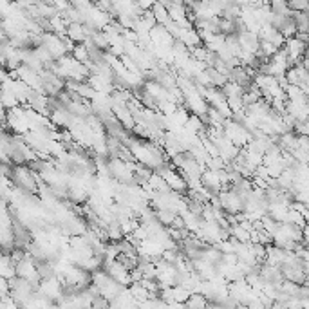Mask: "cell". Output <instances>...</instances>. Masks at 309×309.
Masks as SVG:
<instances>
[{
    "instance_id": "obj_1",
    "label": "cell",
    "mask_w": 309,
    "mask_h": 309,
    "mask_svg": "<svg viewBox=\"0 0 309 309\" xmlns=\"http://www.w3.org/2000/svg\"><path fill=\"white\" fill-rule=\"evenodd\" d=\"M11 185L15 188L22 192H28V194H36L38 192V183H36V172H34L31 167H26V165H15L13 169H9V174H7Z\"/></svg>"
},
{
    "instance_id": "obj_2",
    "label": "cell",
    "mask_w": 309,
    "mask_h": 309,
    "mask_svg": "<svg viewBox=\"0 0 309 309\" xmlns=\"http://www.w3.org/2000/svg\"><path fill=\"white\" fill-rule=\"evenodd\" d=\"M199 179H201V186L208 192L210 196H217V194L223 190V183L219 181V175H217L215 170H210V169L202 170V174Z\"/></svg>"
},
{
    "instance_id": "obj_3",
    "label": "cell",
    "mask_w": 309,
    "mask_h": 309,
    "mask_svg": "<svg viewBox=\"0 0 309 309\" xmlns=\"http://www.w3.org/2000/svg\"><path fill=\"white\" fill-rule=\"evenodd\" d=\"M163 179L172 192H177V194H181V196H185L186 192H188V185H186L185 177H183L179 172H175V169L169 170V172L163 175Z\"/></svg>"
},
{
    "instance_id": "obj_4",
    "label": "cell",
    "mask_w": 309,
    "mask_h": 309,
    "mask_svg": "<svg viewBox=\"0 0 309 309\" xmlns=\"http://www.w3.org/2000/svg\"><path fill=\"white\" fill-rule=\"evenodd\" d=\"M237 38H239V45H241L242 51H246V53H257L259 51L260 40L257 33H252V31L246 29V31L237 34Z\"/></svg>"
},
{
    "instance_id": "obj_5",
    "label": "cell",
    "mask_w": 309,
    "mask_h": 309,
    "mask_svg": "<svg viewBox=\"0 0 309 309\" xmlns=\"http://www.w3.org/2000/svg\"><path fill=\"white\" fill-rule=\"evenodd\" d=\"M65 36L69 40H73L74 44H84L85 42V33H84V24L80 22H69L67 24V31H65Z\"/></svg>"
},
{
    "instance_id": "obj_6",
    "label": "cell",
    "mask_w": 309,
    "mask_h": 309,
    "mask_svg": "<svg viewBox=\"0 0 309 309\" xmlns=\"http://www.w3.org/2000/svg\"><path fill=\"white\" fill-rule=\"evenodd\" d=\"M284 94H286L287 101H293V103H308V94H306L298 85H286V87H284Z\"/></svg>"
},
{
    "instance_id": "obj_7",
    "label": "cell",
    "mask_w": 309,
    "mask_h": 309,
    "mask_svg": "<svg viewBox=\"0 0 309 309\" xmlns=\"http://www.w3.org/2000/svg\"><path fill=\"white\" fill-rule=\"evenodd\" d=\"M0 275L6 277V279L15 277V262H13L9 253L0 252Z\"/></svg>"
},
{
    "instance_id": "obj_8",
    "label": "cell",
    "mask_w": 309,
    "mask_h": 309,
    "mask_svg": "<svg viewBox=\"0 0 309 309\" xmlns=\"http://www.w3.org/2000/svg\"><path fill=\"white\" fill-rule=\"evenodd\" d=\"M185 308H206L208 306V298L204 297L202 293H199V291H192L190 295H188V298L185 300V304H183Z\"/></svg>"
},
{
    "instance_id": "obj_9",
    "label": "cell",
    "mask_w": 309,
    "mask_h": 309,
    "mask_svg": "<svg viewBox=\"0 0 309 309\" xmlns=\"http://www.w3.org/2000/svg\"><path fill=\"white\" fill-rule=\"evenodd\" d=\"M204 73L208 74V78H210V84H212V87H217V89H221L223 85L228 82V76L226 74H223L221 71H217L215 67H204Z\"/></svg>"
},
{
    "instance_id": "obj_10",
    "label": "cell",
    "mask_w": 309,
    "mask_h": 309,
    "mask_svg": "<svg viewBox=\"0 0 309 309\" xmlns=\"http://www.w3.org/2000/svg\"><path fill=\"white\" fill-rule=\"evenodd\" d=\"M291 20H293V24H295V28H297V31L308 33V29H309L308 11H291Z\"/></svg>"
},
{
    "instance_id": "obj_11",
    "label": "cell",
    "mask_w": 309,
    "mask_h": 309,
    "mask_svg": "<svg viewBox=\"0 0 309 309\" xmlns=\"http://www.w3.org/2000/svg\"><path fill=\"white\" fill-rule=\"evenodd\" d=\"M244 87L242 85H239V84H235V82H226L223 87H221V92L225 94V98H241L242 94H244Z\"/></svg>"
},
{
    "instance_id": "obj_12",
    "label": "cell",
    "mask_w": 309,
    "mask_h": 309,
    "mask_svg": "<svg viewBox=\"0 0 309 309\" xmlns=\"http://www.w3.org/2000/svg\"><path fill=\"white\" fill-rule=\"evenodd\" d=\"M0 103L6 109H13V107H17V105H20L18 100L15 98V94L11 92V89H9V87H4V85H0Z\"/></svg>"
},
{
    "instance_id": "obj_13",
    "label": "cell",
    "mask_w": 309,
    "mask_h": 309,
    "mask_svg": "<svg viewBox=\"0 0 309 309\" xmlns=\"http://www.w3.org/2000/svg\"><path fill=\"white\" fill-rule=\"evenodd\" d=\"M152 9V15H154V18H156V22L161 24V26H165L167 22H170V17H169V9L163 6V4H159V2H154L150 6Z\"/></svg>"
},
{
    "instance_id": "obj_14",
    "label": "cell",
    "mask_w": 309,
    "mask_h": 309,
    "mask_svg": "<svg viewBox=\"0 0 309 309\" xmlns=\"http://www.w3.org/2000/svg\"><path fill=\"white\" fill-rule=\"evenodd\" d=\"M154 215H156V219H158L163 226H170L172 225V221L175 219V215H179V214L172 212L170 208H156L154 210Z\"/></svg>"
},
{
    "instance_id": "obj_15",
    "label": "cell",
    "mask_w": 309,
    "mask_h": 309,
    "mask_svg": "<svg viewBox=\"0 0 309 309\" xmlns=\"http://www.w3.org/2000/svg\"><path fill=\"white\" fill-rule=\"evenodd\" d=\"M241 17V7L235 6V4H231V2H226V6L223 7V11H221V18H225V20H235V18Z\"/></svg>"
},
{
    "instance_id": "obj_16",
    "label": "cell",
    "mask_w": 309,
    "mask_h": 309,
    "mask_svg": "<svg viewBox=\"0 0 309 309\" xmlns=\"http://www.w3.org/2000/svg\"><path fill=\"white\" fill-rule=\"evenodd\" d=\"M90 42H92V45L98 47V49L109 51V40H107V36H105L103 31H96V33L90 36Z\"/></svg>"
},
{
    "instance_id": "obj_17",
    "label": "cell",
    "mask_w": 309,
    "mask_h": 309,
    "mask_svg": "<svg viewBox=\"0 0 309 309\" xmlns=\"http://www.w3.org/2000/svg\"><path fill=\"white\" fill-rule=\"evenodd\" d=\"M71 55H73L80 63H85L87 60H89V51H87V47H85L84 44H74Z\"/></svg>"
},
{
    "instance_id": "obj_18",
    "label": "cell",
    "mask_w": 309,
    "mask_h": 309,
    "mask_svg": "<svg viewBox=\"0 0 309 309\" xmlns=\"http://www.w3.org/2000/svg\"><path fill=\"white\" fill-rule=\"evenodd\" d=\"M286 2L291 11H308L309 9V0H286Z\"/></svg>"
},
{
    "instance_id": "obj_19",
    "label": "cell",
    "mask_w": 309,
    "mask_h": 309,
    "mask_svg": "<svg viewBox=\"0 0 309 309\" xmlns=\"http://www.w3.org/2000/svg\"><path fill=\"white\" fill-rule=\"evenodd\" d=\"M111 302H109V298H105L103 295H94V297L90 298V308H109Z\"/></svg>"
},
{
    "instance_id": "obj_20",
    "label": "cell",
    "mask_w": 309,
    "mask_h": 309,
    "mask_svg": "<svg viewBox=\"0 0 309 309\" xmlns=\"http://www.w3.org/2000/svg\"><path fill=\"white\" fill-rule=\"evenodd\" d=\"M71 2V6L80 9V11H84V9H89L92 4H90V0H69Z\"/></svg>"
},
{
    "instance_id": "obj_21",
    "label": "cell",
    "mask_w": 309,
    "mask_h": 309,
    "mask_svg": "<svg viewBox=\"0 0 309 309\" xmlns=\"http://www.w3.org/2000/svg\"><path fill=\"white\" fill-rule=\"evenodd\" d=\"M51 6H55L58 9V11H65L69 6H71V2L69 0H47Z\"/></svg>"
},
{
    "instance_id": "obj_22",
    "label": "cell",
    "mask_w": 309,
    "mask_h": 309,
    "mask_svg": "<svg viewBox=\"0 0 309 309\" xmlns=\"http://www.w3.org/2000/svg\"><path fill=\"white\" fill-rule=\"evenodd\" d=\"M9 295V282H7L6 277L0 275V298H4Z\"/></svg>"
},
{
    "instance_id": "obj_23",
    "label": "cell",
    "mask_w": 309,
    "mask_h": 309,
    "mask_svg": "<svg viewBox=\"0 0 309 309\" xmlns=\"http://www.w3.org/2000/svg\"><path fill=\"white\" fill-rule=\"evenodd\" d=\"M11 4V0H0V13L6 11V7Z\"/></svg>"
},
{
    "instance_id": "obj_24",
    "label": "cell",
    "mask_w": 309,
    "mask_h": 309,
    "mask_svg": "<svg viewBox=\"0 0 309 309\" xmlns=\"http://www.w3.org/2000/svg\"><path fill=\"white\" fill-rule=\"evenodd\" d=\"M6 112H7V109L0 103V121H4V119H6Z\"/></svg>"
},
{
    "instance_id": "obj_25",
    "label": "cell",
    "mask_w": 309,
    "mask_h": 309,
    "mask_svg": "<svg viewBox=\"0 0 309 309\" xmlns=\"http://www.w3.org/2000/svg\"><path fill=\"white\" fill-rule=\"evenodd\" d=\"M196 2H206V0H196Z\"/></svg>"
}]
</instances>
